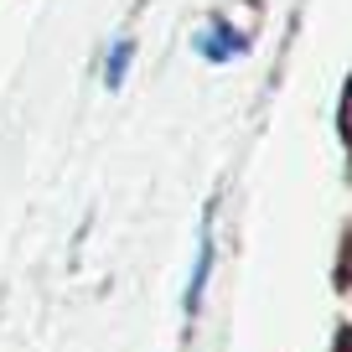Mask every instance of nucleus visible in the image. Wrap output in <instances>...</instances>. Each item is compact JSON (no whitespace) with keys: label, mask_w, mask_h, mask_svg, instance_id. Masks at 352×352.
I'll use <instances>...</instances> for the list:
<instances>
[{"label":"nucleus","mask_w":352,"mask_h":352,"mask_svg":"<svg viewBox=\"0 0 352 352\" xmlns=\"http://www.w3.org/2000/svg\"><path fill=\"white\" fill-rule=\"evenodd\" d=\"M130 57H135V42H130V36L109 42V57H104V83H109V88L124 83V73H130Z\"/></svg>","instance_id":"7ed1b4c3"},{"label":"nucleus","mask_w":352,"mask_h":352,"mask_svg":"<svg viewBox=\"0 0 352 352\" xmlns=\"http://www.w3.org/2000/svg\"><path fill=\"white\" fill-rule=\"evenodd\" d=\"M342 120H347V135H352V83H347V99H342Z\"/></svg>","instance_id":"20e7f679"},{"label":"nucleus","mask_w":352,"mask_h":352,"mask_svg":"<svg viewBox=\"0 0 352 352\" xmlns=\"http://www.w3.org/2000/svg\"><path fill=\"white\" fill-rule=\"evenodd\" d=\"M192 47H197L202 63H233V57L249 52V36H243L228 16H212V21L197 32V42H192Z\"/></svg>","instance_id":"f257e3e1"},{"label":"nucleus","mask_w":352,"mask_h":352,"mask_svg":"<svg viewBox=\"0 0 352 352\" xmlns=\"http://www.w3.org/2000/svg\"><path fill=\"white\" fill-rule=\"evenodd\" d=\"M208 275H212V223H202V233H197V259H192V275H187V321L202 311Z\"/></svg>","instance_id":"f03ea898"}]
</instances>
